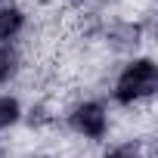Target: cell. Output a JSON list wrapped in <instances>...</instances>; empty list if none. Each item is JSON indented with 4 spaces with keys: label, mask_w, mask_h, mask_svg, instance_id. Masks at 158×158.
<instances>
[{
    "label": "cell",
    "mask_w": 158,
    "mask_h": 158,
    "mask_svg": "<svg viewBox=\"0 0 158 158\" xmlns=\"http://www.w3.org/2000/svg\"><path fill=\"white\" fill-rule=\"evenodd\" d=\"M155 93H158V62L149 53H136L127 56L112 74L106 102L124 112H139L155 99Z\"/></svg>",
    "instance_id": "obj_1"
},
{
    "label": "cell",
    "mask_w": 158,
    "mask_h": 158,
    "mask_svg": "<svg viewBox=\"0 0 158 158\" xmlns=\"http://www.w3.org/2000/svg\"><path fill=\"white\" fill-rule=\"evenodd\" d=\"M65 130L90 146H102L112 133V106L102 96H77L62 109Z\"/></svg>",
    "instance_id": "obj_2"
},
{
    "label": "cell",
    "mask_w": 158,
    "mask_h": 158,
    "mask_svg": "<svg viewBox=\"0 0 158 158\" xmlns=\"http://www.w3.org/2000/svg\"><path fill=\"white\" fill-rule=\"evenodd\" d=\"M146 37H149V31H146V22L143 19H106L102 34H99L102 47L109 53L124 56V59L127 56H136L139 47L146 44Z\"/></svg>",
    "instance_id": "obj_3"
},
{
    "label": "cell",
    "mask_w": 158,
    "mask_h": 158,
    "mask_svg": "<svg viewBox=\"0 0 158 158\" xmlns=\"http://www.w3.org/2000/svg\"><path fill=\"white\" fill-rule=\"evenodd\" d=\"M28 22H31V16H28V10L19 0L16 3H3L0 6V47L19 44L28 34Z\"/></svg>",
    "instance_id": "obj_4"
},
{
    "label": "cell",
    "mask_w": 158,
    "mask_h": 158,
    "mask_svg": "<svg viewBox=\"0 0 158 158\" xmlns=\"http://www.w3.org/2000/svg\"><path fill=\"white\" fill-rule=\"evenodd\" d=\"M25 124V102L19 93L0 90V136H6L10 130Z\"/></svg>",
    "instance_id": "obj_5"
},
{
    "label": "cell",
    "mask_w": 158,
    "mask_h": 158,
    "mask_svg": "<svg viewBox=\"0 0 158 158\" xmlns=\"http://www.w3.org/2000/svg\"><path fill=\"white\" fill-rule=\"evenodd\" d=\"M96 158H152V143L146 136H124V139L106 146Z\"/></svg>",
    "instance_id": "obj_6"
},
{
    "label": "cell",
    "mask_w": 158,
    "mask_h": 158,
    "mask_svg": "<svg viewBox=\"0 0 158 158\" xmlns=\"http://www.w3.org/2000/svg\"><path fill=\"white\" fill-rule=\"evenodd\" d=\"M22 71H25V56H22L19 44H13V47H0V90L10 87Z\"/></svg>",
    "instance_id": "obj_7"
},
{
    "label": "cell",
    "mask_w": 158,
    "mask_h": 158,
    "mask_svg": "<svg viewBox=\"0 0 158 158\" xmlns=\"http://www.w3.org/2000/svg\"><path fill=\"white\" fill-rule=\"evenodd\" d=\"M25 158H56V155H50V152H34V155H25Z\"/></svg>",
    "instance_id": "obj_8"
},
{
    "label": "cell",
    "mask_w": 158,
    "mask_h": 158,
    "mask_svg": "<svg viewBox=\"0 0 158 158\" xmlns=\"http://www.w3.org/2000/svg\"><path fill=\"white\" fill-rule=\"evenodd\" d=\"M3 3H16V0H0V6H3Z\"/></svg>",
    "instance_id": "obj_9"
}]
</instances>
